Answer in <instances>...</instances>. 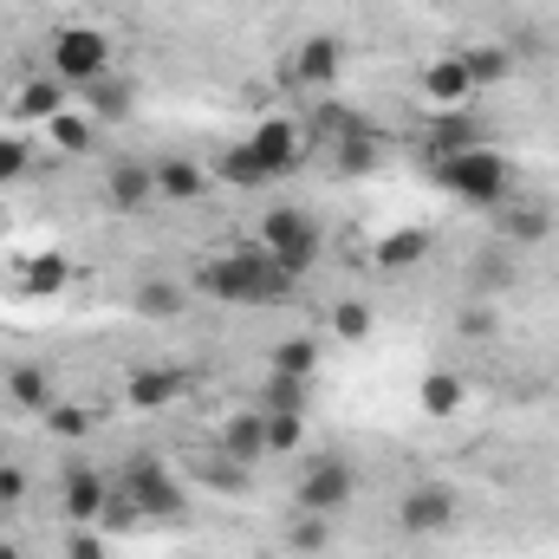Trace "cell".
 I'll return each mask as SVG.
<instances>
[{
	"instance_id": "6da1fadb",
	"label": "cell",
	"mask_w": 559,
	"mask_h": 559,
	"mask_svg": "<svg viewBox=\"0 0 559 559\" xmlns=\"http://www.w3.org/2000/svg\"><path fill=\"white\" fill-rule=\"evenodd\" d=\"M195 286L209 299H228V306H274L293 293V274H280L274 254H222L195 274Z\"/></svg>"
},
{
	"instance_id": "7a4b0ae2",
	"label": "cell",
	"mask_w": 559,
	"mask_h": 559,
	"mask_svg": "<svg viewBox=\"0 0 559 559\" xmlns=\"http://www.w3.org/2000/svg\"><path fill=\"white\" fill-rule=\"evenodd\" d=\"M436 182H442L455 202L501 209V202H508V189H514V169H508V156H501V150L475 143V150H462V156H442V163H436Z\"/></svg>"
},
{
	"instance_id": "3957f363",
	"label": "cell",
	"mask_w": 559,
	"mask_h": 559,
	"mask_svg": "<svg viewBox=\"0 0 559 559\" xmlns=\"http://www.w3.org/2000/svg\"><path fill=\"white\" fill-rule=\"evenodd\" d=\"M261 254H274L280 274L299 280L319 261V228H312V215H306V209H267V215H261Z\"/></svg>"
},
{
	"instance_id": "277c9868",
	"label": "cell",
	"mask_w": 559,
	"mask_h": 559,
	"mask_svg": "<svg viewBox=\"0 0 559 559\" xmlns=\"http://www.w3.org/2000/svg\"><path fill=\"white\" fill-rule=\"evenodd\" d=\"M52 79H66V85H98V79H111V39L92 33V26H66V33L52 39Z\"/></svg>"
},
{
	"instance_id": "5b68a950",
	"label": "cell",
	"mask_w": 559,
	"mask_h": 559,
	"mask_svg": "<svg viewBox=\"0 0 559 559\" xmlns=\"http://www.w3.org/2000/svg\"><path fill=\"white\" fill-rule=\"evenodd\" d=\"M352 495H358V475H352L338 455H319V462L299 475V514H338Z\"/></svg>"
},
{
	"instance_id": "8992f818",
	"label": "cell",
	"mask_w": 559,
	"mask_h": 559,
	"mask_svg": "<svg viewBox=\"0 0 559 559\" xmlns=\"http://www.w3.org/2000/svg\"><path fill=\"white\" fill-rule=\"evenodd\" d=\"M449 521H455V488H442V481H417V488L404 495V508H397V527H404L411 540L449 534Z\"/></svg>"
},
{
	"instance_id": "52a82bcc",
	"label": "cell",
	"mask_w": 559,
	"mask_h": 559,
	"mask_svg": "<svg viewBox=\"0 0 559 559\" xmlns=\"http://www.w3.org/2000/svg\"><path fill=\"white\" fill-rule=\"evenodd\" d=\"M118 488L138 501V514H150V521H169V514H182V488H176V481H169L156 462H131Z\"/></svg>"
},
{
	"instance_id": "ba28073f",
	"label": "cell",
	"mask_w": 559,
	"mask_h": 559,
	"mask_svg": "<svg viewBox=\"0 0 559 559\" xmlns=\"http://www.w3.org/2000/svg\"><path fill=\"white\" fill-rule=\"evenodd\" d=\"M105 501H111V488L98 468H66V521L72 527H92L105 514Z\"/></svg>"
},
{
	"instance_id": "9c48e42d",
	"label": "cell",
	"mask_w": 559,
	"mask_h": 559,
	"mask_svg": "<svg viewBox=\"0 0 559 559\" xmlns=\"http://www.w3.org/2000/svg\"><path fill=\"white\" fill-rule=\"evenodd\" d=\"M338 66H345V46H338L332 33H312V39L293 52V79H299V85H332Z\"/></svg>"
},
{
	"instance_id": "30bf717a",
	"label": "cell",
	"mask_w": 559,
	"mask_h": 559,
	"mask_svg": "<svg viewBox=\"0 0 559 559\" xmlns=\"http://www.w3.org/2000/svg\"><path fill=\"white\" fill-rule=\"evenodd\" d=\"M59 111H66V79H33V85L13 92V118L20 124H52Z\"/></svg>"
},
{
	"instance_id": "8fae6325",
	"label": "cell",
	"mask_w": 559,
	"mask_h": 559,
	"mask_svg": "<svg viewBox=\"0 0 559 559\" xmlns=\"http://www.w3.org/2000/svg\"><path fill=\"white\" fill-rule=\"evenodd\" d=\"M248 143H254V156L267 163V176H286V169L299 163V131H293L286 118H267V124H261Z\"/></svg>"
},
{
	"instance_id": "7c38bea8",
	"label": "cell",
	"mask_w": 559,
	"mask_h": 559,
	"mask_svg": "<svg viewBox=\"0 0 559 559\" xmlns=\"http://www.w3.org/2000/svg\"><path fill=\"white\" fill-rule=\"evenodd\" d=\"M209 182H215V176H209L202 163H189V156H163V163H156V195H169V202H195Z\"/></svg>"
},
{
	"instance_id": "4fadbf2b",
	"label": "cell",
	"mask_w": 559,
	"mask_h": 559,
	"mask_svg": "<svg viewBox=\"0 0 559 559\" xmlns=\"http://www.w3.org/2000/svg\"><path fill=\"white\" fill-rule=\"evenodd\" d=\"M429 248H436V235H429V228H397V235H384V241H378V267H384V274L423 267V261H429Z\"/></svg>"
},
{
	"instance_id": "5bb4252c",
	"label": "cell",
	"mask_w": 559,
	"mask_h": 559,
	"mask_svg": "<svg viewBox=\"0 0 559 559\" xmlns=\"http://www.w3.org/2000/svg\"><path fill=\"white\" fill-rule=\"evenodd\" d=\"M105 195H111V209H143V202L156 195V169H150V163H118V169L105 176Z\"/></svg>"
},
{
	"instance_id": "9a60e30c",
	"label": "cell",
	"mask_w": 559,
	"mask_h": 559,
	"mask_svg": "<svg viewBox=\"0 0 559 559\" xmlns=\"http://www.w3.org/2000/svg\"><path fill=\"white\" fill-rule=\"evenodd\" d=\"M215 176H222V182H235V189H261V182H274V176H267V163L254 156V143H228V150L215 156Z\"/></svg>"
},
{
	"instance_id": "2e32d148",
	"label": "cell",
	"mask_w": 559,
	"mask_h": 559,
	"mask_svg": "<svg viewBox=\"0 0 559 559\" xmlns=\"http://www.w3.org/2000/svg\"><path fill=\"white\" fill-rule=\"evenodd\" d=\"M176 391H182V371H163V365H150V371H138V378L124 384V397H131L138 411H163V404H176Z\"/></svg>"
},
{
	"instance_id": "e0dca14e",
	"label": "cell",
	"mask_w": 559,
	"mask_h": 559,
	"mask_svg": "<svg viewBox=\"0 0 559 559\" xmlns=\"http://www.w3.org/2000/svg\"><path fill=\"white\" fill-rule=\"evenodd\" d=\"M481 131H475V118H462V111H442L436 124H429V156L442 163V156H462V150H475Z\"/></svg>"
},
{
	"instance_id": "ac0fdd59",
	"label": "cell",
	"mask_w": 559,
	"mask_h": 559,
	"mask_svg": "<svg viewBox=\"0 0 559 559\" xmlns=\"http://www.w3.org/2000/svg\"><path fill=\"white\" fill-rule=\"evenodd\" d=\"M423 92H429L436 105H462V98L475 92V79H468V66H462V59H436V66L423 72Z\"/></svg>"
},
{
	"instance_id": "d6986e66",
	"label": "cell",
	"mask_w": 559,
	"mask_h": 559,
	"mask_svg": "<svg viewBox=\"0 0 559 559\" xmlns=\"http://www.w3.org/2000/svg\"><path fill=\"white\" fill-rule=\"evenodd\" d=\"M7 397H13L20 411H46V404H52V378H46L39 365H13V371H7Z\"/></svg>"
},
{
	"instance_id": "ffe728a7",
	"label": "cell",
	"mask_w": 559,
	"mask_h": 559,
	"mask_svg": "<svg viewBox=\"0 0 559 559\" xmlns=\"http://www.w3.org/2000/svg\"><path fill=\"white\" fill-rule=\"evenodd\" d=\"M378 156H384V143H378V131L365 124L358 138H338V150H332V169H338V176H365Z\"/></svg>"
},
{
	"instance_id": "44dd1931",
	"label": "cell",
	"mask_w": 559,
	"mask_h": 559,
	"mask_svg": "<svg viewBox=\"0 0 559 559\" xmlns=\"http://www.w3.org/2000/svg\"><path fill=\"white\" fill-rule=\"evenodd\" d=\"M462 397H468V391H462V378H455V371H429V378H423V391H417V404L429 411V417H455V411H462Z\"/></svg>"
},
{
	"instance_id": "7402d4cb",
	"label": "cell",
	"mask_w": 559,
	"mask_h": 559,
	"mask_svg": "<svg viewBox=\"0 0 559 559\" xmlns=\"http://www.w3.org/2000/svg\"><path fill=\"white\" fill-rule=\"evenodd\" d=\"M222 449H228L235 462H254V455L267 449V417H235L222 429Z\"/></svg>"
},
{
	"instance_id": "603a6c76",
	"label": "cell",
	"mask_w": 559,
	"mask_h": 559,
	"mask_svg": "<svg viewBox=\"0 0 559 559\" xmlns=\"http://www.w3.org/2000/svg\"><path fill=\"white\" fill-rule=\"evenodd\" d=\"M462 66H468V79H475V85H501V79L514 72L508 46H468V52H462Z\"/></svg>"
},
{
	"instance_id": "cb8c5ba5",
	"label": "cell",
	"mask_w": 559,
	"mask_h": 559,
	"mask_svg": "<svg viewBox=\"0 0 559 559\" xmlns=\"http://www.w3.org/2000/svg\"><path fill=\"white\" fill-rule=\"evenodd\" d=\"M138 312L143 319H176V312H182V286H176V280H143Z\"/></svg>"
},
{
	"instance_id": "d4e9b609",
	"label": "cell",
	"mask_w": 559,
	"mask_h": 559,
	"mask_svg": "<svg viewBox=\"0 0 559 559\" xmlns=\"http://www.w3.org/2000/svg\"><path fill=\"white\" fill-rule=\"evenodd\" d=\"M286 547L293 554H325L332 547V514H299L293 534H286Z\"/></svg>"
},
{
	"instance_id": "484cf974",
	"label": "cell",
	"mask_w": 559,
	"mask_h": 559,
	"mask_svg": "<svg viewBox=\"0 0 559 559\" xmlns=\"http://www.w3.org/2000/svg\"><path fill=\"white\" fill-rule=\"evenodd\" d=\"M332 332H338L345 345L371 338V306H365V299H345V306H332Z\"/></svg>"
},
{
	"instance_id": "4316f807",
	"label": "cell",
	"mask_w": 559,
	"mask_h": 559,
	"mask_svg": "<svg viewBox=\"0 0 559 559\" xmlns=\"http://www.w3.org/2000/svg\"><path fill=\"white\" fill-rule=\"evenodd\" d=\"M46 131H52L59 150H72V156H85V150H92V118H79V111H59Z\"/></svg>"
},
{
	"instance_id": "83f0119b",
	"label": "cell",
	"mask_w": 559,
	"mask_h": 559,
	"mask_svg": "<svg viewBox=\"0 0 559 559\" xmlns=\"http://www.w3.org/2000/svg\"><path fill=\"white\" fill-rule=\"evenodd\" d=\"M547 209H514V215H501V235L508 241H547Z\"/></svg>"
},
{
	"instance_id": "f1b7e54d",
	"label": "cell",
	"mask_w": 559,
	"mask_h": 559,
	"mask_svg": "<svg viewBox=\"0 0 559 559\" xmlns=\"http://www.w3.org/2000/svg\"><path fill=\"white\" fill-rule=\"evenodd\" d=\"M299 436H306V423H299V411H267V449H299Z\"/></svg>"
},
{
	"instance_id": "f546056e",
	"label": "cell",
	"mask_w": 559,
	"mask_h": 559,
	"mask_svg": "<svg viewBox=\"0 0 559 559\" xmlns=\"http://www.w3.org/2000/svg\"><path fill=\"white\" fill-rule=\"evenodd\" d=\"M274 371H280V378H299V384H306V371H312V345H306V338H286V345L274 352Z\"/></svg>"
},
{
	"instance_id": "4dcf8cb0",
	"label": "cell",
	"mask_w": 559,
	"mask_h": 559,
	"mask_svg": "<svg viewBox=\"0 0 559 559\" xmlns=\"http://www.w3.org/2000/svg\"><path fill=\"white\" fill-rule=\"evenodd\" d=\"M46 429H52V436H85L92 417H85L79 404H46Z\"/></svg>"
},
{
	"instance_id": "1f68e13d",
	"label": "cell",
	"mask_w": 559,
	"mask_h": 559,
	"mask_svg": "<svg viewBox=\"0 0 559 559\" xmlns=\"http://www.w3.org/2000/svg\"><path fill=\"white\" fill-rule=\"evenodd\" d=\"M26 169H33L26 138H0V182H13V176H26Z\"/></svg>"
},
{
	"instance_id": "d6a6232c",
	"label": "cell",
	"mask_w": 559,
	"mask_h": 559,
	"mask_svg": "<svg viewBox=\"0 0 559 559\" xmlns=\"http://www.w3.org/2000/svg\"><path fill=\"white\" fill-rule=\"evenodd\" d=\"M299 397H306V384L274 371V384H267V411H299Z\"/></svg>"
},
{
	"instance_id": "836d02e7",
	"label": "cell",
	"mask_w": 559,
	"mask_h": 559,
	"mask_svg": "<svg viewBox=\"0 0 559 559\" xmlns=\"http://www.w3.org/2000/svg\"><path fill=\"white\" fill-rule=\"evenodd\" d=\"M92 92H98V111H105V118H118V111L131 105V85H118V79H98Z\"/></svg>"
},
{
	"instance_id": "e575fe53",
	"label": "cell",
	"mask_w": 559,
	"mask_h": 559,
	"mask_svg": "<svg viewBox=\"0 0 559 559\" xmlns=\"http://www.w3.org/2000/svg\"><path fill=\"white\" fill-rule=\"evenodd\" d=\"M59 280H66V261H33V267H26V286H33V293H52Z\"/></svg>"
},
{
	"instance_id": "d590c367",
	"label": "cell",
	"mask_w": 559,
	"mask_h": 559,
	"mask_svg": "<svg viewBox=\"0 0 559 559\" xmlns=\"http://www.w3.org/2000/svg\"><path fill=\"white\" fill-rule=\"evenodd\" d=\"M495 332V306H468L462 312V338H488Z\"/></svg>"
},
{
	"instance_id": "8d00e7d4",
	"label": "cell",
	"mask_w": 559,
	"mask_h": 559,
	"mask_svg": "<svg viewBox=\"0 0 559 559\" xmlns=\"http://www.w3.org/2000/svg\"><path fill=\"white\" fill-rule=\"evenodd\" d=\"M66 559H105V540H98L92 527H79V534L66 540Z\"/></svg>"
},
{
	"instance_id": "74e56055",
	"label": "cell",
	"mask_w": 559,
	"mask_h": 559,
	"mask_svg": "<svg viewBox=\"0 0 559 559\" xmlns=\"http://www.w3.org/2000/svg\"><path fill=\"white\" fill-rule=\"evenodd\" d=\"M26 501V468H0V508Z\"/></svg>"
},
{
	"instance_id": "f35d334b",
	"label": "cell",
	"mask_w": 559,
	"mask_h": 559,
	"mask_svg": "<svg viewBox=\"0 0 559 559\" xmlns=\"http://www.w3.org/2000/svg\"><path fill=\"white\" fill-rule=\"evenodd\" d=\"M501 280H508V267H501V261H488V254L475 261V286H481V293H495Z\"/></svg>"
},
{
	"instance_id": "ab89813d",
	"label": "cell",
	"mask_w": 559,
	"mask_h": 559,
	"mask_svg": "<svg viewBox=\"0 0 559 559\" xmlns=\"http://www.w3.org/2000/svg\"><path fill=\"white\" fill-rule=\"evenodd\" d=\"M0 559H20V547H13V540H0Z\"/></svg>"
}]
</instances>
